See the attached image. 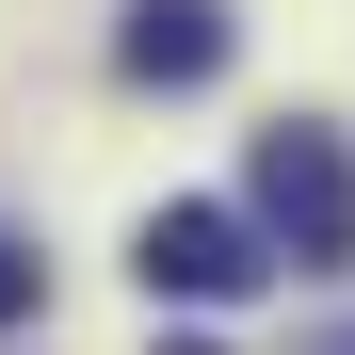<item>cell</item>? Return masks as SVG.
<instances>
[{
	"label": "cell",
	"instance_id": "1",
	"mask_svg": "<svg viewBox=\"0 0 355 355\" xmlns=\"http://www.w3.org/2000/svg\"><path fill=\"white\" fill-rule=\"evenodd\" d=\"M243 226L291 259V275H339L355 259V162H339V130H259V162H243Z\"/></svg>",
	"mask_w": 355,
	"mask_h": 355
},
{
	"label": "cell",
	"instance_id": "2",
	"mask_svg": "<svg viewBox=\"0 0 355 355\" xmlns=\"http://www.w3.org/2000/svg\"><path fill=\"white\" fill-rule=\"evenodd\" d=\"M146 291H178V307H243V291H275V243L243 210H146Z\"/></svg>",
	"mask_w": 355,
	"mask_h": 355
},
{
	"label": "cell",
	"instance_id": "3",
	"mask_svg": "<svg viewBox=\"0 0 355 355\" xmlns=\"http://www.w3.org/2000/svg\"><path fill=\"white\" fill-rule=\"evenodd\" d=\"M113 65H130V81H210L226 65V0H130V33H113Z\"/></svg>",
	"mask_w": 355,
	"mask_h": 355
},
{
	"label": "cell",
	"instance_id": "4",
	"mask_svg": "<svg viewBox=\"0 0 355 355\" xmlns=\"http://www.w3.org/2000/svg\"><path fill=\"white\" fill-rule=\"evenodd\" d=\"M33 307H49V259L17 243V226H0V323H33Z\"/></svg>",
	"mask_w": 355,
	"mask_h": 355
},
{
	"label": "cell",
	"instance_id": "5",
	"mask_svg": "<svg viewBox=\"0 0 355 355\" xmlns=\"http://www.w3.org/2000/svg\"><path fill=\"white\" fill-rule=\"evenodd\" d=\"M307 355H355V323H339V339H307Z\"/></svg>",
	"mask_w": 355,
	"mask_h": 355
},
{
	"label": "cell",
	"instance_id": "6",
	"mask_svg": "<svg viewBox=\"0 0 355 355\" xmlns=\"http://www.w3.org/2000/svg\"><path fill=\"white\" fill-rule=\"evenodd\" d=\"M162 355H210V339H162Z\"/></svg>",
	"mask_w": 355,
	"mask_h": 355
}]
</instances>
